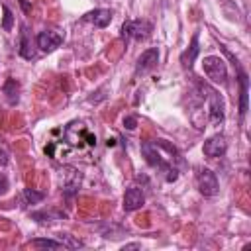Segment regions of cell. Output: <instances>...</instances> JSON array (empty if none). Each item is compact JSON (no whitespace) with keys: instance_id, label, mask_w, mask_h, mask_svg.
Returning <instances> with one entry per match:
<instances>
[{"instance_id":"18","label":"cell","mask_w":251,"mask_h":251,"mask_svg":"<svg viewBox=\"0 0 251 251\" xmlns=\"http://www.w3.org/2000/svg\"><path fill=\"white\" fill-rule=\"evenodd\" d=\"M31 247H43V249H61L65 247L59 239H43V237H37V239H31Z\"/></svg>"},{"instance_id":"20","label":"cell","mask_w":251,"mask_h":251,"mask_svg":"<svg viewBox=\"0 0 251 251\" xmlns=\"http://www.w3.org/2000/svg\"><path fill=\"white\" fill-rule=\"evenodd\" d=\"M2 12H4V20H2V29H4V31H10V29H12V24H14V16H12L10 8H8V6H4V4H2Z\"/></svg>"},{"instance_id":"8","label":"cell","mask_w":251,"mask_h":251,"mask_svg":"<svg viewBox=\"0 0 251 251\" xmlns=\"http://www.w3.org/2000/svg\"><path fill=\"white\" fill-rule=\"evenodd\" d=\"M226 149H227V141H226V137L222 135V133H216V135H212V137H208L206 141H204V145H202V151H204V155L206 157H222L224 153H226Z\"/></svg>"},{"instance_id":"14","label":"cell","mask_w":251,"mask_h":251,"mask_svg":"<svg viewBox=\"0 0 251 251\" xmlns=\"http://www.w3.org/2000/svg\"><path fill=\"white\" fill-rule=\"evenodd\" d=\"M84 20L94 24L96 27H106L110 22H112V12L108 8H96L88 14H84Z\"/></svg>"},{"instance_id":"1","label":"cell","mask_w":251,"mask_h":251,"mask_svg":"<svg viewBox=\"0 0 251 251\" xmlns=\"http://www.w3.org/2000/svg\"><path fill=\"white\" fill-rule=\"evenodd\" d=\"M141 153H143L147 165H151L153 169H159V171L165 173V180L167 182H175L178 178V171L175 167V159L163 155V147H161V141L159 139H155V141H143L141 143Z\"/></svg>"},{"instance_id":"3","label":"cell","mask_w":251,"mask_h":251,"mask_svg":"<svg viewBox=\"0 0 251 251\" xmlns=\"http://www.w3.org/2000/svg\"><path fill=\"white\" fill-rule=\"evenodd\" d=\"M65 137H67V141L73 147H78V149H82V147H94L96 145V135L90 133L82 122L69 124V127L65 129Z\"/></svg>"},{"instance_id":"13","label":"cell","mask_w":251,"mask_h":251,"mask_svg":"<svg viewBox=\"0 0 251 251\" xmlns=\"http://www.w3.org/2000/svg\"><path fill=\"white\" fill-rule=\"evenodd\" d=\"M198 53H200V41H198V31H196V33L192 35V39H190V45H188V47L182 51V55H180L182 67H184V69H192V65H194Z\"/></svg>"},{"instance_id":"9","label":"cell","mask_w":251,"mask_h":251,"mask_svg":"<svg viewBox=\"0 0 251 251\" xmlns=\"http://www.w3.org/2000/svg\"><path fill=\"white\" fill-rule=\"evenodd\" d=\"M145 204V194L139 186H129L124 194V210L126 212H133V210H139L141 206Z\"/></svg>"},{"instance_id":"19","label":"cell","mask_w":251,"mask_h":251,"mask_svg":"<svg viewBox=\"0 0 251 251\" xmlns=\"http://www.w3.org/2000/svg\"><path fill=\"white\" fill-rule=\"evenodd\" d=\"M61 216H63L61 212H51V210H49V212L43 210V212H33V214H31V218L37 220V222H41V224H45V222H53V218L57 220V218H61Z\"/></svg>"},{"instance_id":"6","label":"cell","mask_w":251,"mask_h":251,"mask_svg":"<svg viewBox=\"0 0 251 251\" xmlns=\"http://www.w3.org/2000/svg\"><path fill=\"white\" fill-rule=\"evenodd\" d=\"M196 186H198L200 194H204V196L218 194L220 184H218L216 173H212L210 169H198V173H196Z\"/></svg>"},{"instance_id":"23","label":"cell","mask_w":251,"mask_h":251,"mask_svg":"<svg viewBox=\"0 0 251 251\" xmlns=\"http://www.w3.org/2000/svg\"><path fill=\"white\" fill-rule=\"evenodd\" d=\"M124 126H126L127 129H135L137 118H135V116H126V118H124Z\"/></svg>"},{"instance_id":"5","label":"cell","mask_w":251,"mask_h":251,"mask_svg":"<svg viewBox=\"0 0 251 251\" xmlns=\"http://www.w3.org/2000/svg\"><path fill=\"white\" fill-rule=\"evenodd\" d=\"M153 31V25L147 20H129L122 25V39H147Z\"/></svg>"},{"instance_id":"26","label":"cell","mask_w":251,"mask_h":251,"mask_svg":"<svg viewBox=\"0 0 251 251\" xmlns=\"http://www.w3.org/2000/svg\"><path fill=\"white\" fill-rule=\"evenodd\" d=\"M124 249H139V243H129V245H126Z\"/></svg>"},{"instance_id":"25","label":"cell","mask_w":251,"mask_h":251,"mask_svg":"<svg viewBox=\"0 0 251 251\" xmlns=\"http://www.w3.org/2000/svg\"><path fill=\"white\" fill-rule=\"evenodd\" d=\"M18 2H20L22 10H24L25 14H29V12H31V6H29V2H27V0H18Z\"/></svg>"},{"instance_id":"4","label":"cell","mask_w":251,"mask_h":251,"mask_svg":"<svg viewBox=\"0 0 251 251\" xmlns=\"http://www.w3.org/2000/svg\"><path fill=\"white\" fill-rule=\"evenodd\" d=\"M202 69L206 73V76L218 84H226L227 82V67H226V61L222 57H216V55H208L204 57L202 61Z\"/></svg>"},{"instance_id":"2","label":"cell","mask_w":251,"mask_h":251,"mask_svg":"<svg viewBox=\"0 0 251 251\" xmlns=\"http://www.w3.org/2000/svg\"><path fill=\"white\" fill-rule=\"evenodd\" d=\"M198 86L202 88V92H204V98H206V114H208V122H212V124H222L224 122V118H226V114H224V98L212 88V86H208L206 82H198Z\"/></svg>"},{"instance_id":"21","label":"cell","mask_w":251,"mask_h":251,"mask_svg":"<svg viewBox=\"0 0 251 251\" xmlns=\"http://www.w3.org/2000/svg\"><path fill=\"white\" fill-rule=\"evenodd\" d=\"M65 247H69V249H75V247H82V241H78V239H73V235H61V239H59Z\"/></svg>"},{"instance_id":"22","label":"cell","mask_w":251,"mask_h":251,"mask_svg":"<svg viewBox=\"0 0 251 251\" xmlns=\"http://www.w3.org/2000/svg\"><path fill=\"white\" fill-rule=\"evenodd\" d=\"M8 186H10V182H8V176H6L4 173H0V196L8 192Z\"/></svg>"},{"instance_id":"17","label":"cell","mask_w":251,"mask_h":251,"mask_svg":"<svg viewBox=\"0 0 251 251\" xmlns=\"http://www.w3.org/2000/svg\"><path fill=\"white\" fill-rule=\"evenodd\" d=\"M22 198H24V204H39L45 198V192H39L33 188H24Z\"/></svg>"},{"instance_id":"24","label":"cell","mask_w":251,"mask_h":251,"mask_svg":"<svg viewBox=\"0 0 251 251\" xmlns=\"http://www.w3.org/2000/svg\"><path fill=\"white\" fill-rule=\"evenodd\" d=\"M8 165V151L4 147H0V167Z\"/></svg>"},{"instance_id":"15","label":"cell","mask_w":251,"mask_h":251,"mask_svg":"<svg viewBox=\"0 0 251 251\" xmlns=\"http://www.w3.org/2000/svg\"><path fill=\"white\" fill-rule=\"evenodd\" d=\"M20 55H22L24 59H33V57H35V51L31 49V43H29L25 25H22V33H20Z\"/></svg>"},{"instance_id":"10","label":"cell","mask_w":251,"mask_h":251,"mask_svg":"<svg viewBox=\"0 0 251 251\" xmlns=\"http://www.w3.org/2000/svg\"><path fill=\"white\" fill-rule=\"evenodd\" d=\"M157 63H159V49L151 47V49H147V51H143V53L139 55L137 65H135V73H137V75H143V73L155 69Z\"/></svg>"},{"instance_id":"12","label":"cell","mask_w":251,"mask_h":251,"mask_svg":"<svg viewBox=\"0 0 251 251\" xmlns=\"http://www.w3.org/2000/svg\"><path fill=\"white\" fill-rule=\"evenodd\" d=\"M65 171L67 173H63V192L67 196H75L80 186V175L76 169H71V167H67Z\"/></svg>"},{"instance_id":"11","label":"cell","mask_w":251,"mask_h":251,"mask_svg":"<svg viewBox=\"0 0 251 251\" xmlns=\"http://www.w3.org/2000/svg\"><path fill=\"white\" fill-rule=\"evenodd\" d=\"M233 59V67L237 69V75H239V114L241 116H245V112H247V92H249V78H247V73L239 67V63H237V59L235 57H231Z\"/></svg>"},{"instance_id":"7","label":"cell","mask_w":251,"mask_h":251,"mask_svg":"<svg viewBox=\"0 0 251 251\" xmlns=\"http://www.w3.org/2000/svg\"><path fill=\"white\" fill-rule=\"evenodd\" d=\"M35 41H37V47H39L41 51L51 53V51H55V49L63 43V37H61V33H57V31H53V29H43V31L37 33Z\"/></svg>"},{"instance_id":"16","label":"cell","mask_w":251,"mask_h":251,"mask_svg":"<svg viewBox=\"0 0 251 251\" xmlns=\"http://www.w3.org/2000/svg\"><path fill=\"white\" fill-rule=\"evenodd\" d=\"M2 92L6 94V98H8L10 104H16L18 98H20V84H18L14 78H8V80L4 82V86H2Z\"/></svg>"}]
</instances>
